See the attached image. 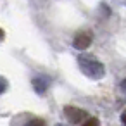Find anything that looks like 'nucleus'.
I'll return each mask as SVG.
<instances>
[{"label": "nucleus", "instance_id": "0eeeda50", "mask_svg": "<svg viewBox=\"0 0 126 126\" xmlns=\"http://www.w3.org/2000/svg\"><path fill=\"white\" fill-rule=\"evenodd\" d=\"M7 86H9V81H7V78H5V76H0V95H2V93L7 90Z\"/></svg>", "mask_w": 126, "mask_h": 126}, {"label": "nucleus", "instance_id": "9d476101", "mask_svg": "<svg viewBox=\"0 0 126 126\" xmlns=\"http://www.w3.org/2000/svg\"><path fill=\"white\" fill-rule=\"evenodd\" d=\"M4 36H5V33H4V30H2V28H0V42L4 40Z\"/></svg>", "mask_w": 126, "mask_h": 126}, {"label": "nucleus", "instance_id": "7ed1b4c3", "mask_svg": "<svg viewBox=\"0 0 126 126\" xmlns=\"http://www.w3.org/2000/svg\"><path fill=\"white\" fill-rule=\"evenodd\" d=\"M90 45H92V35L90 33H85V31L78 33L74 36V40H73V47L76 50H86Z\"/></svg>", "mask_w": 126, "mask_h": 126}, {"label": "nucleus", "instance_id": "f257e3e1", "mask_svg": "<svg viewBox=\"0 0 126 126\" xmlns=\"http://www.w3.org/2000/svg\"><path fill=\"white\" fill-rule=\"evenodd\" d=\"M78 64H79V69L83 71V74H86L92 79H102L105 76V66L93 55H88V54L79 55Z\"/></svg>", "mask_w": 126, "mask_h": 126}, {"label": "nucleus", "instance_id": "6e6552de", "mask_svg": "<svg viewBox=\"0 0 126 126\" xmlns=\"http://www.w3.org/2000/svg\"><path fill=\"white\" fill-rule=\"evenodd\" d=\"M121 123H123V124L126 126V110H124V112L121 114Z\"/></svg>", "mask_w": 126, "mask_h": 126}, {"label": "nucleus", "instance_id": "f03ea898", "mask_svg": "<svg viewBox=\"0 0 126 126\" xmlns=\"http://www.w3.org/2000/svg\"><path fill=\"white\" fill-rule=\"evenodd\" d=\"M64 114H66V117H67V121L71 124H81L88 117L86 110H83L79 107H74V105H66L64 107Z\"/></svg>", "mask_w": 126, "mask_h": 126}, {"label": "nucleus", "instance_id": "1a4fd4ad", "mask_svg": "<svg viewBox=\"0 0 126 126\" xmlns=\"http://www.w3.org/2000/svg\"><path fill=\"white\" fill-rule=\"evenodd\" d=\"M121 88H123V92L126 93V79H123V83H121Z\"/></svg>", "mask_w": 126, "mask_h": 126}, {"label": "nucleus", "instance_id": "9b49d317", "mask_svg": "<svg viewBox=\"0 0 126 126\" xmlns=\"http://www.w3.org/2000/svg\"><path fill=\"white\" fill-rule=\"evenodd\" d=\"M55 126H67V124H55Z\"/></svg>", "mask_w": 126, "mask_h": 126}, {"label": "nucleus", "instance_id": "20e7f679", "mask_svg": "<svg viewBox=\"0 0 126 126\" xmlns=\"http://www.w3.org/2000/svg\"><path fill=\"white\" fill-rule=\"evenodd\" d=\"M33 88H35V92H36L38 95L45 93V92H47V88H48V78L36 76V78L33 79Z\"/></svg>", "mask_w": 126, "mask_h": 126}, {"label": "nucleus", "instance_id": "39448f33", "mask_svg": "<svg viewBox=\"0 0 126 126\" xmlns=\"http://www.w3.org/2000/svg\"><path fill=\"white\" fill-rule=\"evenodd\" d=\"M24 126H47V123L43 121V119H38V117H33V119H30Z\"/></svg>", "mask_w": 126, "mask_h": 126}, {"label": "nucleus", "instance_id": "423d86ee", "mask_svg": "<svg viewBox=\"0 0 126 126\" xmlns=\"http://www.w3.org/2000/svg\"><path fill=\"white\" fill-rule=\"evenodd\" d=\"M81 126H100V123H98L97 117H86V119L81 123Z\"/></svg>", "mask_w": 126, "mask_h": 126}]
</instances>
